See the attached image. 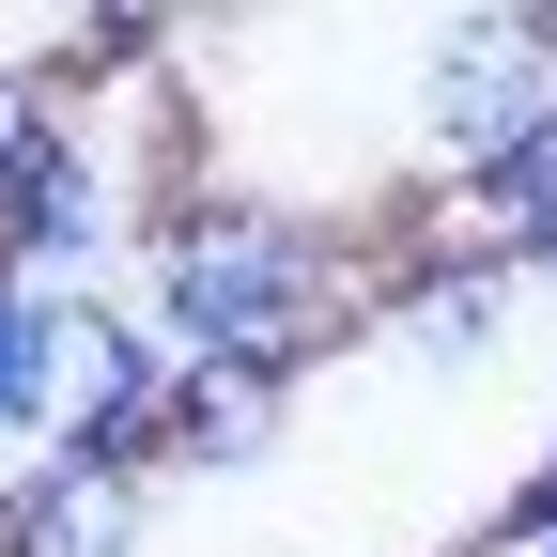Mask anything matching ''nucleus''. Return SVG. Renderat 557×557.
I'll use <instances>...</instances> for the list:
<instances>
[{"label":"nucleus","instance_id":"1","mask_svg":"<svg viewBox=\"0 0 557 557\" xmlns=\"http://www.w3.org/2000/svg\"><path fill=\"white\" fill-rule=\"evenodd\" d=\"M387 310V278L341 248L295 201H248V186H201L139 233V325L171 341L186 372H278L295 387L325 341H357Z\"/></svg>","mask_w":557,"mask_h":557},{"label":"nucleus","instance_id":"2","mask_svg":"<svg viewBox=\"0 0 557 557\" xmlns=\"http://www.w3.org/2000/svg\"><path fill=\"white\" fill-rule=\"evenodd\" d=\"M418 124H434L449 171H480V156H511L527 124H557V16H542V0L465 16V32L434 47V78H418Z\"/></svg>","mask_w":557,"mask_h":557},{"label":"nucleus","instance_id":"3","mask_svg":"<svg viewBox=\"0 0 557 557\" xmlns=\"http://www.w3.org/2000/svg\"><path fill=\"white\" fill-rule=\"evenodd\" d=\"M139 496H156V480L32 449L16 480H0V557H139Z\"/></svg>","mask_w":557,"mask_h":557},{"label":"nucleus","instance_id":"4","mask_svg":"<svg viewBox=\"0 0 557 557\" xmlns=\"http://www.w3.org/2000/svg\"><path fill=\"white\" fill-rule=\"evenodd\" d=\"M387 325L418 357H480L511 325V263H387Z\"/></svg>","mask_w":557,"mask_h":557},{"label":"nucleus","instance_id":"5","mask_svg":"<svg viewBox=\"0 0 557 557\" xmlns=\"http://www.w3.org/2000/svg\"><path fill=\"white\" fill-rule=\"evenodd\" d=\"M278 372H186V403H171V465H263L278 449Z\"/></svg>","mask_w":557,"mask_h":557},{"label":"nucleus","instance_id":"6","mask_svg":"<svg viewBox=\"0 0 557 557\" xmlns=\"http://www.w3.org/2000/svg\"><path fill=\"white\" fill-rule=\"evenodd\" d=\"M62 124H78V94H62V78H47V62H0V186H16V171L47 156V139H62Z\"/></svg>","mask_w":557,"mask_h":557},{"label":"nucleus","instance_id":"7","mask_svg":"<svg viewBox=\"0 0 557 557\" xmlns=\"http://www.w3.org/2000/svg\"><path fill=\"white\" fill-rule=\"evenodd\" d=\"M465 557H557V480H527V496H511L496 527H480Z\"/></svg>","mask_w":557,"mask_h":557},{"label":"nucleus","instance_id":"8","mask_svg":"<svg viewBox=\"0 0 557 557\" xmlns=\"http://www.w3.org/2000/svg\"><path fill=\"white\" fill-rule=\"evenodd\" d=\"M527 278H557V233H542V248H527Z\"/></svg>","mask_w":557,"mask_h":557},{"label":"nucleus","instance_id":"9","mask_svg":"<svg viewBox=\"0 0 557 557\" xmlns=\"http://www.w3.org/2000/svg\"><path fill=\"white\" fill-rule=\"evenodd\" d=\"M542 480H557V434H542Z\"/></svg>","mask_w":557,"mask_h":557},{"label":"nucleus","instance_id":"10","mask_svg":"<svg viewBox=\"0 0 557 557\" xmlns=\"http://www.w3.org/2000/svg\"><path fill=\"white\" fill-rule=\"evenodd\" d=\"M0 310H16V278H0Z\"/></svg>","mask_w":557,"mask_h":557}]
</instances>
